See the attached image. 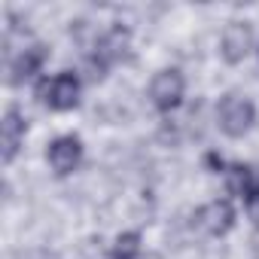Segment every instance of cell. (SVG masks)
Listing matches in <instances>:
<instances>
[{
  "label": "cell",
  "mask_w": 259,
  "mask_h": 259,
  "mask_svg": "<svg viewBox=\"0 0 259 259\" xmlns=\"http://www.w3.org/2000/svg\"><path fill=\"white\" fill-rule=\"evenodd\" d=\"M213 119H217V128H220L223 138L241 141L256 128L259 110H256V101L250 95H244V92H223L220 101H217Z\"/></svg>",
  "instance_id": "6da1fadb"
},
{
  "label": "cell",
  "mask_w": 259,
  "mask_h": 259,
  "mask_svg": "<svg viewBox=\"0 0 259 259\" xmlns=\"http://www.w3.org/2000/svg\"><path fill=\"white\" fill-rule=\"evenodd\" d=\"M82 76L76 70H61L52 76H43L37 82V98L46 110L52 113H70L82 101Z\"/></svg>",
  "instance_id": "7a4b0ae2"
},
{
  "label": "cell",
  "mask_w": 259,
  "mask_h": 259,
  "mask_svg": "<svg viewBox=\"0 0 259 259\" xmlns=\"http://www.w3.org/2000/svg\"><path fill=\"white\" fill-rule=\"evenodd\" d=\"M147 98H150L153 110L162 113V116L180 110L183 101H186V76H183V70L180 67H162V70H156L153 79H150Z\"/></svg>",
  "instance_id": "3957f363"
},
{
  "label": "cell",
  "mask_w": 259,
  "mask_h": 259,
  "mask_svg": "<svg viewBox=\"0 0 259 259\" xmlns=\"http://www.w3.org/2000/svg\"><path fill=\"white\" fill-rule=\"evenodd\" d=\"M256 31L247 19H232L226 22V28L220 31V40H217V52L223 58V64L229 67H238L250 58V52H256Z\"/></svg>",
  "instance_id": "277c9868"
},
{
  "label": "cell",
  "mask_w": 259,
  "mask_h": 259,
  "mask_svg": "<svg viewBox=\"0 0 259 259\" xmlns=\"http://www.w3.org/2000/svg\"><path fill=\"white\" fill-rule=\"evenodd\" d=\"M85 159V144L79 135L67 132V135H55L46 144V165L55 177H70L73 171H79Z\"/></svg>",
  "instance_id": "5b68a950"
},
{
  "label": "cell",
  "mask_w": 259,
  "mask_h": 259,
  "mask_svg": "<svg viewBox=\"0 0 259 259\" xmlns=\"http://www.w3.org/2000/svg\"><path fill=\"white\" fill-rule=\"evenodd\" d=\"M195 223H198V229H201L204 235H210V238H226V235L235 229V223H238L235 201H232V198H213V201H207L204 207H198Z\"/></svg>",
  "instance_id": "8992f818"
},
{
  "label": "cell",
  "mask_w": 259,
  "mask_h": 259,
  "mask_svg": "<svg viewBox=\"0 0 259 259\" xmlns=\"http://www.w3.org/2000/svg\"><path fill=\"white\" fill-rule=\"evenodd\" d=\"M25 135H28V119L19 107L10 104L4 110V119H0V159H4V165L16 162V156L25 147Z\"/></svg>",
  "instance_id": "52a82bcc"
},
{
  "label": "cell",
  "mask_w": 259,
  "mask_h": 259,
  "mask_svg": "<svg viewBox=\"0 0 259 259\" xmlns=\"http://www.w3.org/2000/svg\"><path fill=\"white\" fill-rule=\"evenodd\" d=\"M46 58H49V49L43 43H31V46H22L13 58H10V85H22L28 79H43V67H46Z\"/></svg>",
  "instance_id": "ba28073f"
},
{
  "label": "cell",
  "mask_w": 259,
  "mask_h": 259,
  "mask_svg": "<svg viewBox=\"0 0 259 259\" xmlns=\"http://www.w3.org/2000/svg\"><path fill=\"white\" fill-rule=\"evenodd\" d=\"M223 177H226V189H229V195L244 198V201H250V198H253L256 174L250 171V165H229V168L223 171Z\"/></svg>",
  "instance_id": "9c48e42d"
},
{
  "label": "cell",
  "mask_w": 259,
  "mask_h": 259,
  "mask_svg": "<svg viewBox=\"0 0 259 259\" xmlns=\"http://www.w3.org/2000/svg\"><path fill=\"white\" fill-rule=\"evenodd\" d=\"M141 256H144V238L135 229L119 232L107 250V259H141Z\"/></svg>",
  "instance_id": "30bf717a"
},
{
  "label": "cell",
  "mask_w": 259,
  "mask_h": 259,
  "mask_svg": "<svg viewBox=\"0 0 259 259\" xmlns=\"http://www.w3.org/2000/svg\"><path fill=\"white\" fill-rule=\"evenodd\" d=\"M250 204H259V177H256V189H253V198H250Z\"/></svg>",
  "instance_id": "8fae6325"
},
{
  "label": "cell",
  "mask_w": 259,
  "mask_h": 259,
  "mask_svg": "<svg viewBox=\"0 0 259 259\" xmlns=\"http://www.w3.org/2000/svg\"><path fill=\"white\" fill-rule=\"evenodd\" d=\"M256 55H259V46H256Z\"/></svg>",
  "instance_id": "7c38bea8"
}]
</instances>
